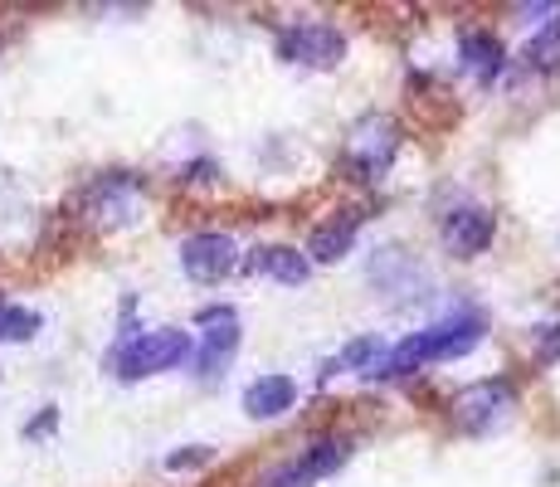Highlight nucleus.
Returning a JSON list of instances; mask_svg holds the SVG:
<instances>
[{
  "instance_id": "obj_10",
  "label": "nucleus",
  "mask_w": 560,
  "mask_h": 487,
  "mask_svg": "<svg viewBox=\"0 0 560 487\" xmlns=\"http://www.w3.org/2000/svg\"><path fill=\"white\" fill-rule=\"evenodd\" d=\"M365 274H371V283L381 292H390V298H424V288H429V268L419 264L415 254H405L400 244L375 248Z\"/></svg>"
},
{
  "instance_id": "obj_22",
  "label": "nucleus",
  "mask_w": 560,
  "mask_h": 487,
  "mask_svg": "<svg viewBox=\"0 0 560 487\" xmlns=\"http://www.w3.org/2000/svg\"><path fill=\"white\" fill-rule=\"evenodd\" d=\"M0 308H5V298H0Z\"/></svg>"
},
{
  "instance_id": "obj_20",
  "label": "nucleus",
  "mask_w": 560,
  "mask_h": 487,
  "mask_svg": "<svg viewBox=\"0 0 560 487\" xmlns=\"http://www.w3.org/2000/svg\"><path fill=\"white\" fill-rule=\"evenodd\" d=\"M54 429H59V409L45 405V409H39V415L25 425V439H45V434H54Z\"/></svg>"
},
{
  "instance_id": "obj_21",
  "label": "nucleus",
  "mask_w": 560,
  "mask_h": 487,
  "mask_svg": "<svg viewBox=\"0 0 560 487\" xmlns=\"http://www.w3.org/2000/svg\"><path fill=\"white\" fill-rule=\"evenodd\" d=\"M536 356H541V366H556L560 361V322L541 332V346H536Z\"/></svg>"
},
{
  "instance_id": "obj_8",
  "label": "nucleus",
  "mask_w": 560,
  "mask_h": 487,
  "mask_svg": "<svg viewBox=\"0 0 560 487\" xmlns=\"http://www.w3.org/2000/svg\"><path fill=\"white\" fill-rule=\"evenodd\" d=\"M180 268L196 283H220V278H230L240 268V244L220 230H200L190 240H180Z\"/></svg>"
},
{
  "instance_id": "obj_18",
  "label": "nucleus",
  "mask_w": 560,
  "mask_h": 487,
  "mask_svg": "<svg viewBox=\"0 0 560 487\" xmlns=\"http://www.w3.org/2000/svg\"><path fill=\"white\" fill-rule=\"evenodd\" d=\"M381 356H385V341H381V337H361V341H351L347 351L331 356V361H327V375H337V371H361V375H365L375 361H381Z\"/></svg>"
},
{
  "instance_id": "obj_1",
  "label": "nucleus",
  "mask_w": 560,
  "mask_h": 487,
  "mask_svg": "<svg viewBox=\"0 0 560 487\" xmlns=\"http://www.w3.org/2000/svg\"><path fill=\"white\" fill-rule=\"evenodd\" d=\"M478 341H482V317L478 312H458V317L434 322V327H424V332H415V337H405L400 346H390V351L365 371V381H405V375L424 371V366H434V361H458V356H468Z\"/></svg>"
},
{
  "instance_id": "obj_3",
  "label": "nucleus",
  "mask_w": 560,
  "mask_h": 487,
  "mask_svg": "<svg viewBox=\"0 0 560 487\" xmlns=\"http://www.w3.org/2000/svg\"><path fill=\"white\" fill-rule=\"evenodd\" d=\"M395 156H400V123H395L390 113H365L351 123L347 147H341V161H347L351 181L375 186V181H385V171L395 166Z\"/></svg>"
},
{
  "instance_id": "obj_12",
  "label": "nucleus",
  "mask_w": 560,
  "mask_h": 487,
  "mask_svg": "<svg viewBox=\"0 0 560 487\" xmlns=\"http://www.w3.org/2000/svg\"><path fill=\"white\" fill-rule=\"evenodd\" d=\"M361 224H365V210H337L327 224H317L307 240V264H337V258H347Z\"/></svg>"
},
{
  "instance_id": "obj_17",
  "label": "nucleus",
  "mask_w": 560,
  "mask_h": 487,
  "mask_svg": "<svg viewBox=\"0 0 560 487\" xmlns=\"http://www.w3.org/2000/svg\"><path fill=\"white\" fill-rule=\"evenodd\" d=\"M39 327H45V317L39 312H30V308H15V302H5L0 308V346H10V341H35L39 337Z\"/></svg>"
},
{
  "instance_id": "obj_15",
  "label": "nucleus",
  "mask_w": 560,
  "mask_h": 487,
  "mask_svg": "<svg viewBox=\"0 0 560 487\" xmlns=\"http://www.w3.org/2000/svg\"><path fill=\"white\" fill-rule=\"evenodd\" d=\"M458 59L482 89H492V79L502 73V39L492 35V30H468V35L458 39Z\"/></svg>"
},
{
  "instance_id": "obj_13",
  "label": "nucleus",
  "mask_w": 560,
  "mask_h": 487,
  "mask_svg": "<svg viewBox=\"0 0 560 487\" xmlns=\"http://www.w3.org/2000/svg\"><path fill=\"white\" fill-rule=\"evenodd\" d=\"M240 268L244 274H264V278H278V283H288V288H303L307 283V274H312V264L298 248H288V244H258L249 248V254L240 258Z\"/></svg>"
},
{
  "instance_id": "obj_5",
  "label": "nucleus",
  "mask_w": 560,
  "mask_h": 487,
  "mask_svg": "<svg viewBox=\"0 0 560 487\" xmlns=\"http://www.w3.org/2000/svg\"><path fill=\"white\" fill-rule=\"evenodd\" d=\"M137 214H142V181L127 176V171H107L83 190V220L93 230H127V224H137Z\"/></svg>"
},
{
  "instance_id": "obj_4",
  "label": "nucleus",
  "mask_w": 560,
  "mask_h": 487,
  "mask_svg": "<svg viewBox=\"0 0 560 487\" xmlns=\"http://www.w3.org/2000/svg\"><path fill=\"white\" fill-rule=\"evenodd\" d=\"M516 415V390L508 381H472L448 399V425L468 439H488L508 429Z\"/></svg>"
},
{
  "instance_id": "obj_14",
  "label": "nucleus",
  "mask_w": 560,
  "mask_h": 487,
  "mask_svg": "<svg viewBox=\"0 0 560 487\" xmlns=\"http://www.w3.org/2000/svg\"><path fill=\"white\" fill-rule=\"evenodd\" d=\"M298 399V381L293 375H258V381H249V390H244V409H249L254 419H278L288 415Z\"/></svg>"
},
{
  "instance_id": "obj_7",
  "label": "nucleus",
  "mask_w": 560,
  "mask_h": 487,
  "mask_svg": "<svg viewBox=\"0 0 560 487\" xmlns=\"http://www.w3.org/2000/svg\"><path fill=\"white\" fill-rule=\"evenodd\" d=\"M200 346L190 356H196V375H200V385H214L224 371H230V361H234V351H240V341H244V332H240V312L230 308V302H220V308H200Z\"/></svg>"
},
{
  "instance_id": "obj_19",
  "label": "nucleus",
  "mask_w": 560,
  "mask_h": 487,
  "mask_svg": "<svg viewBox=\"0 0 560 487\" xmlns=\"http://www.w3.org/2000/svg\"><path fill=\"white\" fill-rule=\"evenodd\" d=\"M200 463H210V449H205V443H190V449L171 453L166 468H171V473H180V468H200Z\"/></svg>"
},
{
  "instance_id": "obj_9",
  "label": "nucleus",
  "mask_w": 560,
  "mask_h": 487,
  "mask_svg": "<svg viewBox=\"0 0 560 487\" xmlns=\"http://www.w3.org/2000/svg\"><path fill=\"white\" fill-rule=\"evenodd\" d=\"M347 459H351V439H317L303 449V459L268 473L264 487H312L317 478H331L337 468H347Z\"/></svg>"
},
{
  "instance_id": "obj_11",
  "label": "nucleus",
  "mask_w": 560,
  "mask_h": 487,
  "mask_svg": "<svg viewBox=\"0 0 560 487\" xmlns=\"http://www.w3.org/2000/svg\"><path fill=\"white\" fill-rule=\"evenodd\" d=\"M444 248L454 258H478L482 248L492 244V234H498V220H492V210H482V205H454V210L444 214Z\"/></svg>"
},
{
  "instance_id": "obj_2",
  "label": "nucleus",
  "mask_w": 560,
  "mask_h": 487,
  "mask_svg": "<svg viewBox=\"0 0 560 487\" xmlns=\"http://www.w3.org/2000/svg\"><path fill=\"white\" fill-rule=\"evenodd\" d=\"M190 332L180 327H156V332H132V337H122L113 346V356H107V371L117 375V381H147V375H161V371H176V366L190 361Z\"/></svg>"
},
{
  "instance_id": "obj_16",
  "label": "nucleus",
  "mask_w": 560,
  "mask_h": 487,
  "mask_svg": "<svg viewBox=\"0 0 560 487\" xmlns=\"http://www.w3.org/2000/svg\"><path fill=\"white\" fill-rule=\"evenodd\" d=\"M522 69H532V73H551L560 69V10L551 20H546L541 30H536L532 39H526V49H522Z\"/></svg>"
},
{
  "instance_id": "obj_6",
  "label": "nucleus",
  "mask_w": 560,
  "mask_h": 487,
  "mask_svg": "<svg viewBox=\"0 0 560 487\" xmlns=\"http://www.w3.org/2000/svg\"><path fill=\"white\" fill-rule=\"evenodd\" d=\"M278 59L293 63V69H337L347 59V35L327 20H303V25H288L278 30Z\"/></svg>"
}]
</instances>
